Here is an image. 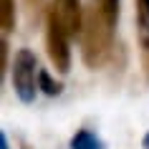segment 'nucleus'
Listing matches in <instances>:
<instances>
[{"label":"nucleus","instance_id":"f257e3e1","mask_svg":"<svg viewBox=\"0 0 149 149\" xmlns=\"http://www.w3.org/2000/svg\"><path fill=\"white\" fill-rule=\"evenodd\" d=\"M111 36H114V28L109 25V20L104 18V13L99 10V5H91L86 10V20H84V33H81V40H84V61L91 68H99L106 56L111 51Z\"/></svg>","mask_w":149,"mask_h":149},{"label":"nucleus","instance_id":"f03ea898","mask_svg":"<svg viewBox=\"0 0 149 149\" xmlns=\"http://www.w3.org/2000/svg\"><path fill=\"white\" fill-rule=\"evenodd\" d=\"M46 46H48V58L56 66V71H66L71 68V48H68V33L63 28V23L58 20L56 10L51 8L46 15Z\"/></svg>","mask_w":149,"mask_h":149},{"label":"nucleus","instance_id":"7ed1b4c3","mask_svg":"<svg viewBox=\"0 0 149 149\" xmlns=\"http://www.w3.org/2000/svg\"><path fill=\"white\" fill-rule=\"evenodd\" d=\"M36 71H38V58L33 51L28 48H20L15 53V61H13V86H15V94L23 104H31L36 99Z\"/></svg>","mask_w":149,"mask_h":149},{"label":"nucleus","instance_id":"20e7f679","mask_svg":"<svg viewBox=\"0 0 149 149\" xmlns=\"http://www.w3.org/2000/svg\"><path fill=\"white\" fill-rule=\"evenodd\" d=\"M51 8L56 10V15L63 23V28H66L68 36H81L84 33V20H86V15L81 10L79 0H53Z\"/></svg>","mask_w":149,"mask_h":149},{"label":"nucleus","instance_id":"39448f33","mask_svg":"<svg viewBox=\"0 0 149 149\" xmlns=\"http://www.w3.org/2000/svg\"><path fill=\"white\" fill-rule=\"evenodd\" d=\"M71 149H106V147H104V141L99 139L94 132L81 129V132L73 134V139H71Z\"/></svg>","mask_w":149,"mask_h":149},{"label":"nucleus","instance_id":"423d86ee","mask_svg":"<svg viewBox=\"0 0 149 149\" xmlns=\"http://www.w3.org/2000/svg\"><path fill=\"white\" fill-rule=\"evenodd\" d=\"M136 3V23H139V43H149V0H134Z\"/></svg>","mask_w":149,"mask_h":149},{"label":"nucleus","instance_id":"0eeeda50","mask_svg":"<svg viewBox=\"0 0 149 149\" xmlns=\"http://www.w3.org/2000/svg\"><path fill=\"white\" fill-rule=\"evenodd\" d=\"M0 28L5 33L15 28V0H0Z\"/></svg>","mask_w":149,"mask_h":149},{"label":"nucleus","instance_id":"6e6552de","mask_svg":"<svg viewBox=\"0 0 149 149\" xmlns=\"http://www.w3.org/2000/svg\"><path fill=\"white\" fill-rule=\"evenodd\" d=\"M38 88H43V94H48V96H58L63 91L61 81H53V79H51V73L43 71V68L38 71Z\"/></svg>","mask_w":149,"mask_h":149},{"label":"nucleus","instance_id":"1a4fd4ad","mask_svg":"<svg viewBox=\"0 0 149 149\" xmlns=\"http://www.w3.org/2000/svg\"><path fill=\"white\" fill-rule=\"evenodd\" d=\"M96 5H99V10L104 13V18L109 20V25L114 28L119 20V0H94Z\"/></svg>","mask_w":149,"mask_h":149},{"label":"nucleus","instance_id":"9d476101","mask_svg":"<svg viewBox=\"0 0 149 149\" xmlns=\"http://www.w3.org/2000/svg\"><path fill=\"white\" fill-rule=\"evenodd\" d=\"M141 63H144V71H147V79H149V43L141 46Z\"/></svg>","mask_w":149,"mask_h":149},{"label":"nucleus","instance_id":"9b49d317","mask_svg":"<svg viewBox=\"0 0 149 149\" xmlns=\"http://www.w3.org/2000/svg\"><path fill=\"white\" fill-rule=\"evenodd\" d=\"M5 58H8V43L0 40V68H5Z\"/></svg>","mask_w":149,"mask_h":149},{"label":"nucleus","instance_id":"f8f14e48","mask_svg":"<svg viewBox=\"0 0 149 149\" xmlns=\"http://www.w3.org/2000/svg\"><path fill=\"white\" fill-rule=\"evenodd\" d=\"M28 5H31V8H36V10H38V8H40V0H28Z\"/></svg>","mask_w":149,"mask_h":149},{"label":"nucleus","instance_id":"ddd939ff","mask_svg":"<svg viewBox=\"0 0 149 149\" xmlns=\"http://www.w3.org/2000/svg\"><path fill=\"white\" fill-rule=\"evenodd\" d=\"M141 147H144V149H149V132L144 134V141H141Z\"/></svg>","mask_w":149,"mask_h":149}]
</instances>
